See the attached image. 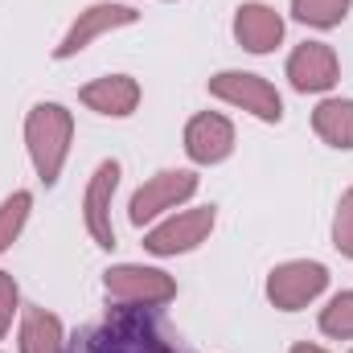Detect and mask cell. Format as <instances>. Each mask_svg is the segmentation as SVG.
Wrapping results in <instances>:
<instances>
[{
	"instance_id": "obj_6",
	"label": "cell",
	"mask_w": 353,
	"mask_h": 353,
	"mask_svg": "<svg viewBox=\"0 0 353 353\" xmlns=\"http://www.w3.org/2000/svg\"><path fill=\"white\" fill-rule=\"evenodd\" d=\"M193 193H197V173H189V169H161V173L148 176V181L132 193L128 218H132V226H148V222H157L161 214L176 210L181 201H189Z\"/></svg>"
},
{
	"instance_id": "obj_21",
	"label": "cell",
	"mask_w": 353,
	"mask_h": 353,
	"mask_svg": "<svg viewBox=\"0 0 353 353\" xmlns=\"http://www.w3.org/2000/svg\"><path fill=\"white\" fill-rule=\"evenodd\" d=\"M292 353H329V350H321V345H308V341H300V345H292Z\"/></svg>"
},
{
	"instance_id": "obj_5",
	"label": "cell",
	"mask_w": 353,
	"mask_h": 353,
	"mask_svg": "<svg viewBox=\"0 0 353 353\" xmlns=\"http://www.w3.org/2000/svg\"><path fill=\"white\" fill-rule=\"evenodd\" d=\"M325 288H329V267L316 263V259H292V263H279L267 275V300L279 312L308 308Z\"/></svg>"
},
{
	"instance_id": "obj_11",
	"label": "cell",
	"mask_w": 353,
	"mask_h": 353,
	"mask_svg": "<svg viewBox=\"0 0 353 353\" xmlns=\"http://www.w3.org/2000/svg\"><path fill=\"white\" fill-rule=\"evenodd\" d=\"M185 152L193 165H218L234 152V123L218 111H201L185 123Z\"/></svg>"
},
{
	"instance_id": "obj_13",
	"label": "cell",
	"mask_w": 353,
	"mask_h": 353,
	"mask_svg": "<svg viewBox=\"0 0 353 353\" xmlns=\"http://www.w3.org/2000/svg\"><path fill=\"white\" fill-rule=\"evenodd\" d=\"M83 107L99 111V115H111V119H128L136 107H140V83L132 74H103L79 90Z\"/></svg>"
},
{
	"instance_id": "obj_1",
	"label": "cell",
	"mask_w": 353,
	"mask_h": 353,
	"mask_svg": "<svg viewBox=\"0 0 353 353\" xmlns=\"http://www.w3.org/2000/svg\"><path fill=\"white\" fill-rule=\"evenodd\" d=\"M74 353H185L169 333V325L157 316V308H111L94 329L83 333V345Z\"/></svg>"
},
{
	"instance_id": "obj_9",
	"label": "cell",
	"mask_w": 353,
	"mask_h": 353,
	"mask_svg": "<svg viewBox=\"0 0 353 353\" xmlns=\"http://www.w3.org/2000/svg\"><path fill=\"white\" fill-rule=\"evenodd\" d=\"M341 79V62H337V50L329 41H304L292 50L288 58V83L300 94H325V90L337 87Z\"/></svg>"
},
{
	"instance_id": "obj_14",
	"label": "cell",
	"mask_w": 353,
	"mask_h": 353,
	"mask_svg": "<svg viewBox=\"0 0 353 353\" xmlns=\"http://www.w3.org/2000/svg\"><path fill=\"white\" fill-rule=\"evenodd\" d=\"M21 353H66L62 321L46 308H25L21 312Z\"/></svg>"
},
{
	"instance_id": "obj_4",
	"label": "cell",
	"mask_w": 353,
	"mask_h": 353,
	"mask_svg": "<svg viewBox=\"0 0 353 353\" xmlns=\"http://www.w3.org/2000/svg\"><path fill=\"white\" fill-rule=\"evenodd\" d=\"M210 94L222 99V103H230V107L251 111V115L263 119V123H279V119H283V99H279V90L271 87L263 74H251V70H222V74L210 79Z\"/></svg>"
},
{
	"instance_id": "obj_7",
	"label": "cell",
	"mask_w": 353,
	"mask_h": 353,
	"mask_svg": "<svg viewBox=\"0 0 353 353\" xmlns=\"http://www.w3.org/2000/svg\"><path fill=\"white\" fill-rule=\"evenodd\" d=\"M214 205H197V210H181L173 218H165V222H157L148 234H144V251L148 255H185V251H193V247H201L205 239H210V230H214Z\"/></svg>"
},
{
	"instance_id": "obj_2",
	"label": "cell",
	"mask_w": 353,
	"mask_h": 353,
	"mask_svg": "<svg viewBox=\"0 0 353 353\" xmlns=\"http://www.w3.org/2000/svg\"><path fill=\"white\" fill-rule=\"evenodd\" d=\"M70 140H74V115L62 103H37L25 115V148H29V161L41 176V185H54L62 176Z\"/></svg>"
},
{
	"instance_id": "obj_8",
	"label": "cell",
	"mask_w": 353,
	"mask_h": 353,
	"mask_svg": "<svg viewBox=\"0 0 353 353\" xmlns=\"http://www.w3.org/2000/svg\"><path fill=\"white\" fill-rule=\"evenodd\" d=\"M136 21H140V12H136L132 4H111V0L90 4V8H83V12L74 17V25L66 29V37L54 46V58L66 62V58L83 54L94 37H103V33H111V29H123V25H136Z\"/></svg>"
},
{
	"instance_id": "obj_3",
	"label": "cell",
	"mask_w": 353,
	"mask_h": 353,
	"mask_svg": "<svg viewBox=\"0 0 353 353\" xmlns=\"http://www.w3.org/2000/svg\"><path fill=\"white\" fill-rule=\"evenodd\" d=\"M103 288L115 304H132V308H161L176 296V279L161 267L144 263H119L103 271Z\"/></svg>"
},
{
	"instance_id": "obj_18",
	"label": "cell",
	"mask_w": 353,
	"mask_h": 353,
	"mask_svg": "<svg viewBox=\"0 0 353 353\" xmlns=\"http://www.w3.org/2000/svg\"><path fill=\"white\" fill-rule=\"evenodd\" d=\"M321 333L350 341L353 337V292H337L325 308H321Z\"/></svg>"
},
{
	"instance_id": "obj_10",
	"label": "cell",
	"mask_w": 353,
	"mask_h": 353,
	"mask_svg": "<svg viewBox=\"0 0 353 353\" xmlns=\"http://www.w3.org/2000/svg\"><path fill=\"white\" fill-rule=\"evenodd\" d=\"M119 189V161H103L94 173H90V185L83 193V222H87L94 247L111 251L115 247V226H111V197Z\"/></svg>"
},
{
	"instance_id": "obj_12",
	"label": "cell",
	"mask_w": 353,
	"mask_h": 353,
	"mask_svg": "<svg viewBox=\"0 0 353 353\" xmlns=\"http://www.w3.org/2000/svg\"><path fill=\"white\" fill-rule=\"evenodd\" d=\"M234 41L247 54H271L283 41V17L271 4H259V0L239 4V12H234Z\"/></svg>"
},
{
	"instance_id": "obj_16",
	"label": "cell",
	"mask_w": 353,
	"mask_h": 353,
	"mask_svg": "<svg viewBox=\"0 0 353 353\" xmlns=\"http://www.w3.org/2000/svg\"><path fill=\"white\" fill-rule=\"evenodd\" d=\"M29 210H33V193L29 189H17L0 201V255L21 239L25 222H29Z\"/></svg>"
},
{
	"instance_id": "obj_20",
	"label": "cell",
	"mask_w": 353,
	"mask_h": 353,
	"mask_svg": "<svg viewBox=\"0 0 353 353\" xmlns=\"http://www.w3.org/2000/svg\"><path fill=\"white\" fill-rule=\"evenodd\" d=\"M21 312V292H17V279L8 271H0V337L12 329V316Z\"/></svg>"
},
{
	"instance_id": "obj_19",
	"label": "cell",
	"mask_w": 353,
	"mask_h": 353,
	"mask_svg": "<svg viewBox=\"0 0 353 353\" xmlns=\"http://www.w3.org/2000/svg\"><path fill=\"white\" fill-rule=\"evenodd\" d=\"M333 247L353 259V185L341 193V201H337V214H333Z\"/></svg>"
},
{
	"instance_id": "obj_15",
	"label": "cell",
	"mask_w": 353,
	"mask_h": 353,
	"mask_svg": "<svg viewBox=\"0 0 353 353\" xmlns=\"http://www.w3.org/2000/svg\"><path fill=\"white\" fill-rule=\"evenodd\" d=\"M312 132L329 148H353V99H321L312 111Z\"/></svg>"
},
{
	"instance_id": "obj_17",
	"label": "cell",
	"mask_w": 353,
	"mask_h": 353,
	"mask_svg": "<svg viewBox=\"0 0 353 353\" xmlns=\"http://www.w3.org/2000/svg\"><path fill=\"white\" fill-rule=\"evenodd\" d=\"M353 0H292V17L312 29H333L350 17Z\"/></svg>"
}]
</instances>
